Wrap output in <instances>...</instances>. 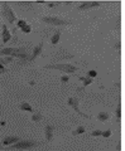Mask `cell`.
Wrapping results in <instances>:
<instances>
[{
	"mask_svg": "<svg viewBox=\"0 0 125 151\" xmlns=\"http://www.w3.org/2000/svg\"><path fill=\"white\" fill-rule=\"evenodd\" d=\"M1 38H3V43L4 44H7V43H9V42L12 40V34H10V32H9V29L7 28V24H3Z\"/></svg>",
	"mask_w": 125,
	"mask_h": 151,
	"instance_id": "cell-8",
	"label": "cell"
},
{
	"mask_svg": "<svg viewBox=\"0 0 125 151\" xmlns=\"http://www.w3.org/2000/svg\"><path fill=\"white\" fill-rule=\"evenodd\" d=\"M44 69H56V70H60V72H63L67 74H75L76 72L78 70V68L73 64H70V63H66V64H49V65H46Z\"/></svg>",
	"mask_w": 125,
	"mask_h": 151,
	"instance_id": "cell-1",
	"label": "cell"
},
{
	"mask_svg": "<svg viewBox=\"0 0 125 151\" xmlns=\"http://www.w3.org/2000/svg\"><path fill=\"white\" fill-rule=\"evenodd\" d=\"M44 132H46V140H47V142H51L52 139H53L55 127L52 126V125H47L46 129H44Z\"/></svg>",
	"mask_w": 125,
	"mask_h": 151,
	"instance_id": "cell-11",
	"label": "cell"
},
{
	"mask_svg": "<svg viewBox=\"0 0 125 151\" xmlns=\"http://www.w3.org/2000/svg\"><path fill=\"white\" fill-rule=\"evenodd\" d=\"M60 38H61V30H57V32L55 33V34H53V37H52L51 43L53 44V45H56V44L60 42Z\"/></svg>",
	"mask_w": 125,
	"mask_h": 151,
	"instance_id": "cell-13",
	"label": "cell"
},
{
	"mask_svg": "<svg viewBox=\"0 0 125 151\" xmlns=\"http://www.w3.org/2000/svg\"><path fill=\"white\" fill-rule=\"evenodd\" d=\"M42 50H43V42H41V43L38 44L34 49H33V54L29 57V63H31V62H33V60H34L38 55H41Z\"/></svg>",
	"mask_w": 125,
	"mask_h": 151,
	"instance_id": "cell-9",
	"label": "cell"
},
{
	"mask_svg": "<svg viewBox=\"0 0 125 151\" xmlns=\"http://www.w3.org/2000/svg\"><path fill=\"white\" fill-rule=\"evenodd\" d=\"M70 58H73V54H70L67 53L66 50H60V53H57L55 55V60H63V59H70Z\"/></svg>",
	"mask_w": 125,
	"mask_h": 151,
	"instance_id": "cell-10",
	"label": "cell"
},
{
	"mask_svg": "<svg viewBox=\"0 0 125 151\" xmlns=\"http://www.w3.org/2000/svg\"><path fill=\"white\" fill-rule=\"evenodd\" d=\"M41 22L46 23V24H51V25H68V24H71L70 20H66V19H62L58 17H42Z\"/></svg>",
	"mask_w": 125,
	"mask_h": 151,
	"instance_id": "cell-3",
	"label": "cell"
},
{
	"mask_svg": "<svg viewBox=\"0 0 125 151\" xmlns=\"http://www.w3.org/2000/svg\"><path fill=\"white\" fill-rule=\"evenodd\" d=\"M101 136H102V137H105V139L110 137V136H111V130H106V131H102V132H101Z\"/></svg>",
	"mask_w": 125,
	"mask_h": 151,
	"instance_id": "cell-22",
	"label": "cell"
},
{
	"mask_svg": "<svg viewBox=\"0 0 125 151\" xmlns=\"http://www.w3.org/2000/svg\"><path fill=\"white\" fill-rule=\"evenodd\" d=\"M68 81H70V77H68V76H62V77H61V82L63 83V84H66Z\"/></svg>",
	"mask_w": 125,
	"mask_h": 151,
	"instance_id": "cell-24",
	"label": "cell"
},
{
	"mask_svg": "<svg viewBox=\"0 0 125 151\" xmlns=\"http://www.w3.org/2000/svg\"><path fill=\"white\" fill-rule=\"evenodd\" d=\"M42 119H43V115H42L39 111H37L36 113H33V116H32V121L36 122V124H37V122H41Z\"/></svg>",
	"mask_w": 125,
	"mask_h": 151,
	"instance_id": "cell-14",
	"label": "cell"
},
{
	"mask_svg": "<svg viewBox=\"0 0 125 151\" xmlns=\"http://www.w3.org/2000/svg\"><path fill=\"white\" fill-rule=\"evenodd\" d=\"M96 74H97V73H96V70H90V72H89V78H94Z\"/></svg>",
	"mask_w": 125,
	"mask_h": 151,
	"instance_id": "cell-27",
	"label": "cell"
},
{
	"mask_svg": "<svg viewBox=\"0 0 125 151\" xmlns=\"http://www.w3.org/2000/svg\"><path fill=\"white\" fill-rule=\"evenodd\" d=\"M80 81H82L84 82V87H86V86H89V84H91L94 82V79L92 78H89V77H81V76H78L77 77Z\"/></svg>",
	"mask_w": 125,
	"mask_h": 151,
	"instance_id": "cell-16",
	"label": "cell"
},
{
	"mask_svg": "<svg viewBox=\"0 0 125 151\" xmlns=\"http://www.w3.org/2000/svg\"><path fill=\"white\" fill-rule=\"evenodd\" d=\"M38 145H39V142H37L34 140H20L17 144L9 146V150H28L36 147Z\"/></svg>",
	"mask_w": 125,
	"mask_h": 151,
	"instance_id": "cell-2",
	"label": "cell"
},
{
	"mask_svg": "<svg viewBox=\"0 0 125 151\" xmlns=\"http://www.w3.org/2000/svg\"><path fill=\"white\" fill-rule=\"evenodd\" d=\"M7 70H8V69H7L5 67H4V65H1V64H0V73H5Z\"/></svg>",
	"mask_w": 125,
	"mask_h": 151,
	"instance_id": "cell-28",
	"label": "cell"
},
{
	"mask_svg": "<svg viewBox=\"0 0 125 151\" xmlns=\"http://www.w3.org/2000/svg\"><path fill=\"white\" fill-rule=\"evenodd\" d=\"M46 5L48 8H56V6L60 5V3H46Z\"/></svg>",
	"mask_w": 125,
	"mask_h": 151,
	"instance_id": "cell-25",
	"label": "cell"
},
{
	"mask_svg": "<svg viewBox=\"0 0 125 151\" xmlns=\"http://www.w3.org/2000/svg\"><path fill=\"white\" fill-rule=\"evenodd\" d=\"M22 139L19 137V136H7V137H4L3 141H1V144L4 146H10V145H14V144H17L18 141H20Z\"/></svg>",
	"mask_w": 125,
	"mask_h": 151,
	"instance_id": "cell-7",
	"label": "cell"
},
{
	"mask_svg": "<svg viewBox=\"0 0 125 151\" xmlns=\"http://www.w3.org/2000/svg\"><path fill=\"white\" fill-rule=\"evenodd\" d=\"M78 102H80V101H78V98H76V97H70V98H68V101H67V103H68V105H70L72 108H73V110L77 112L81 117H84V119H90V116H89V115H86V113H84L82 111L80 110Z\"/></svg>",
	"mask_w": 125,
	"mask_h": 151,
	"instance_id": "cell-5",
	"label": "cell"
},
{
	"mask_svg": "<svg viewBox=\"0 0 125 151\" xmlns=\"http://www.w3.org/2000/svg\"><path fill=\"white\" fill-rule=\"evenodd\" d=\"M101 132L102 131H100V130H95L91 132V136H101Z\"/></svg>",
	"mask_w": 125,
	"mask_h": 151,
	"instance_id": "cell-26",
	"label": "cell"
},
{
	"mask_svg": "<svg viewBox=\"0 0 125 151\" xmlns=\"http://www.w3.org/2000/svg\"><path fill=\"white\" fill-rule=\"evenodd\" d=\"M24 25H27V22H25V20H23V19H22V20H19V22L17 23V28H19V29H22V28H23Z\"/></svg>",
	"mask_w": 125,
	"mask_h": 151,
	"instance_id": "cell-23",
	"label": "cell"
},
{
	"mask_svg": "<svg viewBox=\"0 0 125 151\" xmlns=\"http://www.w3.org/2000/svg\"><path fill=\"white\" fill-rule=\"evenodd\" d=\"M20 30H22L23 33H25V34H29V33L32 32V27H31L29 24H27V25H24Z\"/></svg>",
	"mask_w": 125,
	"mask_h": 151,
	"instance_id": "cell-20",
	"label": "cell"
},
{
	"mask_svg": "<svg viewBox=\"0 0 125 151\" xmlns=\"http://www.w3.org/2000/svg\"><path fill=\"white\" fill-rule=\"evenodd\" d=\"M14 60L13 57H4V58H0V64L1 65H7L9 63H12Z\"/></svg>",
	"mask_w": 125,
	"mask_h": 151,
	"instance_id": "cell-18",
	"label": "cell"
},
{
	"mask_svg": "<svg viewBox=\"0 0 125 151\" xmlns=\"http://www.w3.org/2000/svg\"><path fill=\"white\" fill-rule=\"evenodd\" d=\"M3 15L8 20L9 24H14V22L17 20V15L14 14V12L12 10V8L9 6L8 3H4L3 4Z\"/></svg>",
	"mask_w": 125,
	"mask_h": 151,
	"instance_id": "cell-4",
	"label": "cell"
},
{
	"mask_svg": "<svg viewBox=\"0 0 125 151\" xmlns=\"http://www.w3.org/2000/svg\"><path fill=\"white\" fill-rule=\"evenodd\" d=\"M85 131H86V129H85L84 126H78L75 131H72V135H73V136H76V135H81V134H85Z\"/></svg>",
	"mask_w": 125,
	"mask_h": 151,
	"instance_id": "cell-19",
	"label": "cell"
},
{
	"mask_svg": "<svg viewBox=\"0 0 125 151\" xmlns=\"http://www.w3.org/2000/svg\"><path fill=\"white\" fill-rule=\"evenodd\" d=\"M115 115H116V119H118V121L121 120V107H120V106L116 108V111H115Z\"/></svg>",
	"mask_w": 125,
	"mask_h": 151,
	"instance_id": "cell-21",
	"label": "cell"
},
{
	"mask_svg": "<svg viewBox=\"0 0 125 151\" xmlns=\"http://www.w3.org/2000/svg\"><path fill=\"white\" fill-rule=\"evenodd\" d=\"M19 108H20L22 111H25V112H33V108L32 106L29 105V103H27V102H23L20 106H19Z\"/></svg>",
	"mask_w": 125,
	"mask_h": 151,
	"instance_id": "cell-15",
	"label": "cell"
},
{
	"mask_svg": "<svg viewBox=\"0 0 125 151\" xmlns=\"http://www.w3.org/2000/svg\"><path fill=\"white\" fill-rule=\"evenodd\" d=\"M15 49H17V48H13V47H7V48H3L1 50H0V55L12 57L14 53H15Z\"/></svg>",
	"mask_w": 125,
	"mask_h": 151,
	"instance_id": "cell-12",
	"label": "cell"
},
{
	"mask_svg": "<svg viewBox=\"0 0 125 151\" xmlns=\"http://www.w3.org/2000/svg\"><path fill=\"white\" fill-rule=\"evenodd\" d=\"M100 3L96 1H86V3H81L78 5V10H87V9H92V8H99Z\"/></svg>",
	"mask_w": 125,
	"mask_h": 151,
	"instance_id": "cell-6",
	"label": "cell"
},
{
	"mask_svg": "<svg viewBox=\"0 0 125 151\" xmlns=\"http://www.w3.org/2000/svg\"><path fill=\"white\" fill-rule=\"evenodd\" d=\"M109 113L108 112H105V111H102V112H100L99 115H97V119L100 120V121H102V122H105V121H108L109 120Z\"/></svg>",
	"mask_w": 125,
	"mask_h": 151,
	"instance_id": "cell-17",
	"label": "cell"
}]
</instances>
